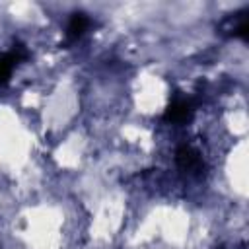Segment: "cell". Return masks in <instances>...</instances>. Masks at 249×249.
Returning a JSON list of instances; mask_svg holds the SVG:
<instances>
[{"mask_svg":"<svg viewBox=\"0 0 249 249\" xmlns=\"http://www.w3.org/2000/svg\"><path fill=\"white\" fill-rule=\"evenodd\" d=\"M191 113H193V107L187 99H175L167 109H165V115L163 119L167 123H185L191 119Z\"/></svg>","mask_w":249,"mask_h":249,"instance_id":"cell-1","label":"cell"},{"mask_svg":"<svg viewBox=\"0 0 249 249\" xmlns=\"http://www.w3.org/2000/svg\"><path fill=\"white\" fill-rule=\"evenodd\" d=\"M177 163H179V167H183V169H187V171H196V169H200V165H202V160H200V156H198V152L196 150H193L191 146H181L179 150H177Z\"/></svg>","mask_w":249,"mask_h":249,"instance_id":"cell-2","label":"cell"},{"mask_svg":"<svg viewBox=\"0 0 249 249\" xmlns=\"http://www.w3.org/2000/svg\"><path fill=\"white\" fill-rule=\"evenodd\" d=\"M89 25V19L84 16V14H74L68 21V39L70 41H76Z\"/></svg>","mask_w":249,"mask_h":249,"instance_id":"cell-3","label":"cell"}]
</instances>
